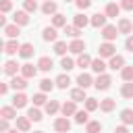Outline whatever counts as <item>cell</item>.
I'll return each instance as SVG.
<instances>
[{
  "label": "cell",
  "mask_w": 133,
  "mask_h": 133,
  "mask_svg": "<svg viewBox=\"0 0 133 133\" xmlns=\"http://www.w3.org/2000/svg\"><path fill=\"white\" fill-rule=\"evenodd\" d=\"M114 44H110V42H104V44H100V48H98V52H100V58H112L114 56Z\"/></svg>",
  "instance_id": "cell-1"
},
{
  "label": "cell",
  "mask_w": 133,
  "mask_h": 133,
  "mask_svg": "<svg viewBox=\"0 0 133 133\" xmlns=\"http://www.w3.org/2000/svg\"><path fill=\"white\" fill-rule=\"evenodd\" d=\"M116 35H118L116 25H106V27L102 29V37H104L106 42H110V44H112V39H116Z\"/></svg>",
  "instance_id": "cell-2"
},
{
  "label": "cell",
  "mask_w": 133,
  "mask_h": 133,
  "mask_svg": "<svg viewBox=\"0 0 133 133\" xmlns=\"http://www.w3.org/2000/svg\"><path fill=\"white\" fill-rule=\"evenodd\" d=\"M2 48H4V52H6L8 56H12V54H17V52L21 50V44H19L17 39H8V42H2Z\"/></svg>",
  "instance_id": "cell-3"
},
{
  "label": "cell",
  "mask_w": 133,
  "mask_h": 133,
  "mask_svg": "<svg viewBox=\"0 0 133 133\" xmlns=\"http://www.w3.org/2000/svg\"><path fill=\"white\" fill-rule=\"evenodd\" d=\"M110 83H112V77L110 75H98V79L94 81V85H96V89H108L110 87Z\"/></svg>",
  "instance_id": "cell-4"
},
{
  "label": "cell",
  "mask_w": 133,
  "mask_h": 133,
  "mask_svg": "<svg viewBox=\"0 0 133 133\" xmlns=\"http://www.w3.org/2000/svg\"><path fill=\"white\" fill-rule=\"evenodd\" d=\"M83 50H85V42L83 39H73L69 44V52H73V54H79L81 56V54H85Z\"/></svg>",
  "instance_id": "cell-5"
},
{
  "label": "cell",
  "mask_w": 133,
  "mask_h": 133,
  "mask_svg": "<svg viewBox=\"0 0 133 133\" xmlns=\"http://www.w3.org/2000/svg\"><path fill=\"white\" fill-rule=\"evenodd\" d=\"M106 19H108V17H106L104 12H96V15L89 19V23H91V27H102V29H104V27H106Z\"/></svg>",
  "instance_id": "cell-6"
},
{
  "label": "cell",
  "mask_w": 133,
  "mask_h": 133,
  "mask_svg": "<svg viewBox=\"0 0 133 133\" xmlns=\"http://www.w3.org/2000/svg\"><path fill=\"white\" fill-rule=\"evenodd\" d=\"M35 75H37V69H35L33 64L25 62V64L21 66V77H25V79H33Z\"/></svg>",
  "instance_id": "cell-7"
},
{
  "label": "cell",
  "mask_w": 133,
  "mask_h": 133,
  "mask_svg": "<svg viewBox=\"0 0 133 133\" xmlns=\"http://www.w3.org/2000/svg\"><path fill=\"white\" fill-rule=\"evenodd\" d=\"M54 129H56L58 133H66V131L71 129V123H69V118H64V116L56 118V121H54Z\"/></svg>",
  "instance_id": "cell-8"
},
{
  "label": "cell",
  "mask_w": 133,
  "mask_h": 133,
  "mask_svg": "<svg viewBox=\"0 0 133 133\" xmlns=\"http://www.w3.org/2000/svg\"><path fill=\"white\" fill-rule=\"evenodd\" d=\"M12 19H15V25H27L29 23V12H25V10H17L15 15H12Z\"/></svg>",
  "instance_id": "cell-9"
},
{
  "label": "cell",
  "mask_w": 133,
  "mask_h": 133,
  "mask_svg": "<svg viewBox=\"0 0 133 133\" xmlns=\"http://www.w3.org/2000/svg\"><path fill=\"white\" fill-rule=\"evenodd\" d=\"M60 112H62V116L66 118V116H71V114H77V108H75V102L73 100H69V102H64L62 106H60Z\"/></svg>",
  "instance_id": "cell-10"
},
{
  "label": "cell",
  "mask_w": 133,
  "mask_h": 133,
  "mask_svg": "<svg viewBox=\"0 0 133 133\" xmlns=\"http://www.w3.org/2000/svg\"><path fill=\"white\" fill-rule=\"evenodd\" d=\"M0 116H2V118H6V121H10V118H19V116H17V108H15V106H2V108H0Z\"/></svg>",
  "instance_id": "cell-11"
},
{
  "label": "cell",
  "mask_w": 133,
  "mask_h": 133,
  "mask_svg": "<svg viewBox=\"0 0 133 133\" xmlns=\"http://www.w3.org/2000/svg\"><path fill=\"white\" fill-rule=\"evenodd\" d=\"M108 66H110V69H114V71H116V69H121V71H123V69H125V58H123V56H118V54H114V56L110 58Z\"/></svg>",
  "instance_id": "cell-12"
},
{
  "label": "cell",
  "mask_w": 133,
  "mask_h": 133,
  "mask_svg": "<svg viewBox=\"0 0 133 133\" xmlns=\"http://www.w3.org/2000/svg\"><path fill=\"white\" fill-rule=\"evenodd\" d=\"M77 83H79V87H81V89H87V87L94 83V79H91V75H87V73H81V75L77 77Z\"/></svg>",
  "instance_id": "cell-13"
},
{
  "label": "cell",
  "mask_w": 133,
  "mask_h": 133,
  "mask_svg": "<svg viewBox=\"0 0 133 133\" xmlns=\"http://www.w3.org/2000/svg\"><path fill=\"white\" fill-rule=\"evenodd\" d=\"M116 29H118V33H131L133 23H131L129 19H121V21H118V25H116Z\"/></svg>",
  "instance_id": "cell-14"
},
{
  "label": "cell",
  "mask_w": 133,
  "mask_h": 133,
  "mask_svg": "<svg viewBox=\"0 0 133 133\" xmlns=\"http://www.w3.org/2000/svg\"><path fill=\"white\" fill-rule=\"evenodd\" d=\"M52 66H54V62H52L50 56H42V58L37 60V69H39V71H50Z\"/></svg>",
  "instance_id": "cell-15"
},
{
  "label": "cell",
  "mask_w": 133,
  "mask_h": 133,
  "mask_svg": "<svg viewBox=\"0 0 133 133\" xmlns=\"http://www.w3.org/2000/svg\"><path fill=\"white\" fill-rule=\"evenodd\" d=\"M17 71H19V64H17L15 60H6V64H4V73H6L8 77H17Z\"/></svg>",
  "instance_id": "cell-16"
},
{
  "label": "cell",
  "mask_w": 133,
  "mask_h": 133,
  "mask_svg": "<svg viewBox=\"0 0 133 133\" xmlns=\"http://www.w3.org/2000/svg\"><path fill=\"white\" fill-rule=\"evenodd\" d=\"M10 87L17 91V89H25L27 87V79L25 77H12L10 79Z\"/></svg>",
  "instance_id": "cell-17"
},
{
  "label": "cell",
  "mask_w": 133,
  "mask_h": 133,
  "mask_svg": "<svg viewBox=\"0 0 133 133\" xmlns=\"http://www.w3.org/2000/svg\"><path fill=\"white\" fill-rule=\"evenodd\" d=\"M12 106H15V108H23V106H27V96H25L23 91L15 94V98H12Z\"/></svg>",
  "instance_id": "cell-18"
},
{
  "label": "cell",
  "mask_w": 133,
  "mask_h": 133,
  "mask_svg": "<svg viewBox=\"0 0 133 133\" xmlns=\"http://www.w3.org/2000/svg\"><path fill=\"white\" fill-rule=\"evenodd\" d=\"M42 37H44V42H56L58 33H56V29H54V27H46V29H44V33H42Z\"/></svg>",
  "instance_id": "cell-19"
},
{
  "label": "cell",
  "mask_w": 133,
  "mask_h": 133,
  "mask_svg": "<svg viewBox=\"0 0 133 133\" xmlns=\"http://www.w3.org/2000/svg\"><path fill=\"white\" fill-rule=\"evenodd\" d=\"M91 69H94L98 75H104V71H106V62H104L102 58H94V60H91Z\"/></svg>",
  "instance_id": "cell-20"
},
{
  "label": "cell",
  "mask_w": 133,
  "mask_h": 133,
  "mask_svg": "<svg viewBox=\"0 0 133 133\" xmlns=\"http://www.w3.org/2000/svg\"><path fill=\"white\" fill-rule=\"evenodd\" d=\"M114 106H116V102H114L112 98H106V100L100 102V110H102V112H112Z\"/></svg>",
  "instance_id": "cell-21"
},
{
  "label": "cell",
  "mask_w": 133,
  "mask_h": 133,
  "mask_svg": "<svg viewBox=\"0 0 133 133\" xmlns=\"http://www.w3.org/2000/svg\"><path fill=\"white\" fill-rule=\"evenodd\" d=\"M33 46L31 44H21V50H19V56H23V58H31L33 56Z\"/></svg>",
  "instance_id": "cell-22"
},
{
  "label": "cell",
  "mask_w": 133,
  "mask_h": 133,
  "mask_svg": "<svg viewBox=\"0 0 133 133\" xmlns=\"http://www.w3.org/2000/svg\"><path fill=\"white\" fill-rule=\"evenodd\" d=\"M71 100H73V102H83V100H87V98H85V89L75 87V89L71 91Z\"/></svg>",
  "instance_id": "cell-23"
},
{
  "label": "cell",
  "mask_w": 133,
  "mask_h": 133,
  "mask_svg": "<svg viewBox=\"0 0 133 133\" xmlns=\"http://www.w3.org/2000/svg\"><path fill=\"white\" fill-rule=\"evenodd\" d=\"M42 12H44V15H52V17L58 15V12H56V2H44V4H42Z\"/></svg>",
  "instance_id": "cell-24"
},
{
  "label": "cell",
  "mask_w": 133,
  "mask_h": 133,
  "mask_svg": "<svg viewBox=\"0 0 133 133\" xmlns=\"http://www.w3.org/2000/svg\"><path fill=\"white\" fill-rule=\"evenodd\" d=\"M118 12H121V6L118 4H114V2H110V4H106V17H118Z\"/></svg>",
  "instance_id": "cell-25"
},
{
  "label": "cell",
  "mask_w": 133,
  "mask_h": 133,
  "mask_svg": "<svg viewBox=\"0 0 133 133\" xmlns=\"http://www.w3.org/2000/svg\"><path fill=\"white\" fill-rule=\"evenodd\" d=\"M52 27H54V29H56V27H66V17L60 15V12L54 15V17H52Z\"/></svg>",
  "instance_id": "cell-26"
},
{
  "label": "cell",
  "mask_w": 133,
  "mask_h": 133,
  "mask_svg": "<svg viewBox=\"0 0 133 133\" xmlns=\"http://www.w3.org/2000/svg\"><path fill=\"white\" fill-rule=\"evenodd\" d=\"M4 33H6L10 39H15V37L21 33V29H19V25H15V23H12V25H6V27H4Z\"/></svg>",
  "instance_id": "cell-27"
},
{
  "label": "cell",
  "mask_w": 133,
  "mask_h": 133,
  "mask_svg": "<svg viewBox=\"0 0 133 133\" xmlns=\"http://www.w3.org/2000/svg\"><path fill=\"white\" fill-rule=\"evenodd\" d=\"M29 127H31V121L27 116H19L17 118V129L19 131H29Z\"/></svg>",
  "instance_id": "cell-28"
},
{
  "label": "cell",
  "mask_w": 133,
  "mask_h": 133,
  "mask_svg": "<svg viewBox=\"0 0 133 133\" xmlns=\"http://www.w3.org/2000/svg\"><path fill=\"white\" fill-rule=\"evenodd\" d=\"M85 131H87V133H100V131H102V123H100V121H89V123L85 125Z\"/></svg>",
  "instance_id": "cell-29"
},
{
  "label": "cell",
  "mask_w": 133,
  "mask_h": 133,
  "mask_svg": "<svg viewBox=\"0 0 133 133\" xmlns=\"http://www.w3.org/2000/svg\"><path fill=\"white\" fill-rule=\"evenodd\" d=\"M121 121H123V125H133V110L131 108H125L121 112Z\"/></svg>",
  "instance_id": "cell-30"
},
{
  "label": "cell",
  "mask_w": 133,
  "mask_h": 133,
  "mask_svg": "<svg viewBox=\"0 0 133 133\" xmlns=\"http://www.w3.org/2000/svg\"><path fill=\"white\" fill-rule=\"evenodd\" d=\"M56 85H58L60 89H66V87L71 85V79H69V75H64V73H62V75H58V77H56Z\"/></svg>",
  "instance_id": "cell-31"
},
{
  "label": "cell",
  "mask_w": 133,
  "mask_h": 133,
  "mask_svg": "<svg viewBox=\"0 0 133 133\" xmlns=\"http://www.w3.org/2000/svg\"><path fill=\"white\" fill-rule=\"evenodd\" d=\"M44 110H46L48 114H56V112L60 110V104H58L56 100H50V102H48V104L44 106Z\"/></svg>",
  "instance_id": "cell-32"
},
{
  "label": "cell",
  "mask_w": 133,
  "mask_h": 133,
  "mask_svg": "<svg viewBox=\"0 0 133 133\" xmlns=\"http://www.w3.org/2000/svg\"><path fill=\"white\" fill-rule=\"evenodd\" d=\"M27 118H29V121H35V123H37V121H42V110H39V108H35V106H33V108H29V110H27Z\"/></svg>",
  "instance_id": "cell-33"
},
{
  "label": "cell",
  "mask_w": 133,
  "mask_h": 133,
  "mask_svg": "<svg viewBox=\"0 0 133 133\" xmlns=\"http://www.w3.org/2000/svg\"><path fill=\"white\" fill-rule=\"evenodd\" d=\"M75 123H79V125H87L89 123V116H87V110H77V114H75Z\"/></svg>",
  "instance_id": "cell-34"
},
{
  "label": "cell",
  "mask_w": 133,
  "mask_h": 133,
  "mask_svg": "<svg viewBox=\"0 0 133 133\" xmlns=\"http://www.w3.org/2000/svg\"><path fill=\"white\" fill-rule=\"evenodd\" d=\"M121 77H123V81L133 83V66H125V69L121 71Z\"/></svg>",
  "instance_id": "cell-35"
},
{
  "label": "cell",
  "mask_w": 133,
  "mask_h": 133,
  "mask_svg": "<svg viewBox=\"0 0 133 133\" xmlns=\"http://www.w3.org/2000/svg\"><path fill=\"white\" fill-rule=\"evenodd\" d=\"M64 33H66L69 37H75V39H79V33H81V29H77L75 25H66V27H64Z\"/></svg>",
  "instance_id": "cell-36"
},
{
  "label": "cell",
  "mask_w": 133,
  "mask_h": 133,
  "mask_svg": "<svg viewBox=\"0 0 133 133\" xmlns=\"http://www.w3.org/2000/svg\"><path fill=\"white\" fill-rule=\"evenodd\" d=\"M69 50V46H66V42H56L54 44V52L58 54V56H62L64 58V52Z\"/></svg>",
  "instance_id": "cell-37"
},
{
  "label": "cell",
  "mask_w": 133,
  "mask_h": 133,
  "mask_svg": "<svg viewBox=\"0 0 133 133\" xmlns=\"http://www.w3.org/2000/svg\"><path fill=\"white\" fill-rule=\"evenodd\" d=\"M54 83H56V81L42 79V81H39V89H42V94H44V91H52V89H54Z\"/></svg>",
  "instance_id": "cell-38"
},
{
  "label": "cell",
  "mask_w": 133,
  "mask_h": 133,
  "mask_svg": "<svg viewBox=\"0 0 133 133\" xmlns=\"http://www.w3.org/2000/svg\"><path fill=\"white\" fill-rule=\"evenodd\" d=\"M96 108H100V102H98L96 98H87V100H85V110H87V112H94Z\"/></svg>",
  "instance_id": "cell-39"
},
{
  "label": "cell",
  "mask_w": 133,
  "mask_h": 133,
  "mask_svg": "<svg viewBox=\"0 0 133 133\" xmlns=\"http://www.w3.org/2000/svg\"><path fill=\"white\" fill-rule=\"evenodd\" d=\"M121 96H123V98H127V100H129V98H133V83H125V85L121 87Z\"/></svg>",
  "instance_id": "cell-40"
},
{
  "label": "cell",
  "mask_w": 133,
  "mask_h": 133,
  "mask_svg": "<svg viewBox=\"0 0 133 133\" xmlns=\"http://www.w3.org/2000/svg\"><path fill=\"white\" fill-rule=\"evenodd\" d=\"M89 23V19L85 17V15H75V27L77 29H81V27H85Z\"/></svg>",
  "instance_id": "cell-41"
},
{
  "label": "cell",
  "mask_w": 133,
  "mask_h": 133,
  "mask_svg": "<svg viewBox=\"0 0 133 133\" xmlns=\"http://www.w3.org/2000/svg\"><path fill=\"white\" fill-rule=\"evenodd\" d=\"M60 66H62L64 71H71V69H75V60L69 58V56H64V58L60 60Z\"/></svg>",
  "instance_id": "cell-42"
},
{
  "label": "cell",
  "mask_w": 133,
  "mask_h": 133,
  "mask_svg": "<svg viewBox=\"0 0 133 133\" xmlns=\"http://www.w3.org/2000/svg\"><path fill=\"white\" fill-rule=\"evenodd\" d=\"M46 104H48V100H46L44 94H35V96H33V106H35V108H37V106H46Z\"/></svg>",
  "instance_id": "cell-43"
},
{
  "label": "cell",
  "mask_w": 133,
  "mask_h": 133,
  "mask_svg": "<svg viewBox=\"0 0 133 133\" xmlns=\"http://www.w3.org/2000/svg\"><path fill=\"white\" fill-rule=\"evenodd\" d=\"M23 8H25V12H35V10H37V2H35V0H25Z\"/></svg>",
  "instance_id": "cell-44"
},
{
  "label": "cell",
  "mask_w": 133,
  "mask_h": 133,
  "mask_svg": "<svg viewBox=\"0 0 133 133\" xmlns=\"http://www.w3.org/2000/svg\"><path fill=\"white\" fill-rule=\"evenodd\" d=\"M77 64L83 66V69H85V66H91V58H89L87 54H81V56L77 58Z\"/></svg>",
  "instance_id": "cell-45"
},
{
  "label": "cell",
  "mask_w": 133,
  "mask_h": 133,
  "mask_svg": "<svg viewBox=\"0 0 133 133\" xmlns=\"http://www.w3.org/2000/svg\"><path fill=\"white\" fill-rule=\"evenodd\" d=\"M89 0H77V8H81V10H85V8H89Z\"/></svg>",
  "instance_id": "cell-46"
},
{
  "label": "cell",
  "mask_w": 133,
  "mask_h": 133,
  "mask_svg": "<svg viewBox=\"0 0 133 133\" xmlns=\"http://www.w3.org/2000/svg\"><path fill=\"white\" fill-rule=\"evenodd\" d=\"M10 8H12V4H10L8 0H4V2H0V10H2V12H8Z\"/></svg>",
  "instance_id": "cell-47"
},
{
  "label": "cell",
  "mask_w": 133,
  "mask_h": 133,
  "mask_svg": "<svg viewBox=\"0 0 133 133\" xmlns=\"http://www.w3.org/2000/svg\"><path fill=\"white\" fill-rule=\"evenodd\" d=\"M121 8H125V10H133V0H123V2H121Z\"/></svg>",
  "instance_id": "cell-48"
},
{
  "label": "cell",
  "mask_w": 133,
  "mask_h": 133,
  "mask_svg": "<svg viewBox=\"0 0 133 133\" xmlns=\"http://www.w3.org/2000/svg\"><path fill=\"white\" fill-rule=\"evenodd\" d=\"M0 131H2V133L10 131V129H8V121H6V118H2V121H0Z\"/></svg>",
  "instance_id": "cell-49"
},
{
  "label": "cell",
  "mask_w": 133,
  "mask_h": 133,
  "mask_svg": "<svg viewBox=\"0 0 133 133\" xmlns=\"http://www.w3.org/2000/svg\"><path fill=\"white\" fill-rule=\"evenodd\" d=\"M125 48H127L129 52H133V35H129V37H127V42H125Z\"/></svg>",
  "instance_id": "cell-50"
},
{
  "label": "cell",
  "mask_w": 133,
  "mask_h": 133,
  "mask_svg": "<svg viewBox=\"0 0 133 133\" xmlns=\"http://www.w3.org/2000/svg\"><path fill=\"white\" fill-rule=\"evenodd\" d=\"M114 133H129V129H127L125 125H121V127H116V129H114Z\"/></svg>",
  "instance_id": "cell-51"
},
{
  "label": "cell",
  "mask_w": 133,
  "mask_h": 133,
  "mask_svg": "<svg viewBox=\"0 0 133 133\" xmlns=\"http://www.w3.org/2000/svg\"><path fill=\"white\" fill-rule=\"evenodd\" d=\"M6 91H8V85H6V83H0V94H2V96H4V94H6Z\"/></svg>",
  "instance_id": "cell-52"
},
{
  "label": "cell",
  "mask_w": 133,
  "mask_h": 133,
  "mask_svg": "<svg viewBox=\"0 0 133 133\" xmlns=\"http://www.w3.org/2000/svg\"><path fill=\"white\" fill-rule=\"evenodd\" d=\"M6 133H19V129H10V131H6Z\"/></svg>",
  "instance_id": "cell-53"
},
{
  "label": "cell",
  "mask_w": 133,
  "mask_h": 133,
  "mask_svg": "<svg viewBox=\"0 0 133 133\" xmlns=\"http://www.w3.org/2000/svg\"><path fill=\"white\" fill-rule=\"evenodd\" d=\"M33 133H44V131H33Z\"/></svg>",
  "instance_id": "cell-54"
}]
</instances>
